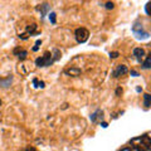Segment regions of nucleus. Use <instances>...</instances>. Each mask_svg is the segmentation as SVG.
<instances>
[{
	"label": "nucleus",
	"mask_w": 151,
	"mask_h": 151,
	"mask_svg": "<svg viewBox=\"0 0 151 151\" xmlns=\"http://www.w3.org/2000/svg\"><path fill=\"white\" fill-rule=\"evenodd\" d=\"M131 145L135 146L139 151H149L151 149V140L147 134L131 140Z\"/></svg>",
	"instance_id": "1"
},
{
	"label": "nucleus",
	"mask_w": 151,
	"mask_h": 151,
	"mask_svg": "<svg viewBox=\"0 0 151 151\" xmlns=\"http://www.w3.org/2000/svg\"><path fill=\"white\" fill-rule=\"evenodd\" d=\"M54 62L53 59H52V53L50 52H45L44 55L39 57V58L35 59V65L37 67H49L52 65Z\"/></svg>",
	"instance_id": "2"
},
{
	"label": "nucleus",
	"mask_w": 151,
	"mask_h": 151,
	"mask_svg": "<svg viewBox=\"0 0 151 151\" xmlns=\"http://www.w3.org/2000/svg\"><path fill=\"white\" fill-rule=\"evenodd\" d=\"M74 37H76V40L78 43H84V42L88 40L89 38V32L86 29V28H77L74 32Z\"/></svg>",
	"instance_id": "3"
},
{
	"label": "nucleus",
	"mask_w": 151,
	"mask_h": 151,
	"mask_svg": "<svg viewBox=\"0 0 151 151\" xmlns=\"http://www.w3.org/2000/svg\"><path fill=\"white\" fill-rule=\"evenodd\" d=\"M132 30H134L135 35L139 39H140V38H141V39L149 38V33L144 30V27H142V25H140V24H135V25H134V28H132Z\"/></svg>",
	"instance_id": "4"
},
{
	"label": "nucleus",
	"mask_w": 151,
	"mask_h": 151,
	"mask_svg": "<svg viewBox=\"0 0 151 151\" xmlns=\"http://www.w3.org/2000/svg\"><path fill=\"white\" fill-rule=\"evenodd\" d=\"M127 73H129V68H127L125 64H119L115 68V70H113L112 74H113V77L115 78H120V77H122V76H125Z\"/></svg>",
	"instance_id": "5"
},
{
	"label": "nucleus",
	"mask_w": 151,
	"mask_h": 151,
	"mask_svg": "<svg viewBox=\"0 0 151 151\" xmlns=\"http://www.w3.org/2000/svg\"><path fill=\"white\" fill-rule=\"evenodd\" d=\"M64 74L70 76V77H76V76H79L81 74V68L76 67V65H68L67 68L64 69Z\"/></svg>",
	"instance_id": "6"
},
{
	"label": "nucleus",
	"mask_w": 151,
	"mask_h": 151,
	"mask_svg": "<svg viewBox=\"0 0 151 151\" xmlns=\"http://www.w3.org/2000/svg\"><path fill=\"white\" fill-rule=\"evenodd\" d=\"M102 120H103V111L102 110L94 111L91 115V121L93 122V124H101Z\"/></svg>",
	"instance_id": "7"
},
{
	"label": "nucleus",
	"mask_w": 151,
	"mask_h": 151,
	"mask_svg": "<svg viewBox=\"0 0 151 151\" xmlns=\"http://www.w3.org/2000/svg\"><path fill=\"white\" fill-rule=\"evenodd\" d=\"M13 54L17 55L20 60H24V59H27V57H28V52H27L25 49L20 48V47H17V48H14Z\"/></svg>",
	"instance_id": "8"
},
{
	"label": "nucleus",
	"mask_w": 151,
	"mask_h": 151,
	"mask_svg": "<svg viewBox=\"0 0 151 151\" xmlns=\"http://www.w3.org/2000/svg\"><path fill=\"white\" fill-rule=\"evenodd\" d=\"M23 33H25V34H28L29 37H32L33 34H37V33H38V25L35 24L34 22H33L32 24H28L25 27V32H23Z\"/></svg>",
	"instance_id": "9"
},
{
	"label": "nucleus",
	"mask_w": 151,
	"mask_h": 151,
	"mask_svg": "<svg viewBox=\"0 0 151 151\" xmlns=\"http://www.w3.org/2000/svg\"><path fill=\"white\" fill-rule=\"evenodd\" d=\"M134 55H135V58L139 60V62H141V60L144 59V57H145V49L144 48H135L134 49Z\"/></svg>",
	"instance_id": "10"
},
{
	"label": "nucleus",
	"mask_w": 151,
	"mask_h": 151,
	"mask_svg": "<svg viewBox=\"0 0 151 151\" xmlns=\"http://www.w3.org/2000/svg\"><path fill=\"white\" fill-rule=\"evenodd\" d=\"M49 9H50L49 4H42V5H38V6H37V10L40 12L42 18L45 17V14H47V12H49Z\"/></svg>",
	"instance_id": "11"
},
{
	"label": "nucleus",
	"mask_w": 151,
	"mask_h": 151,
	"mask_svg": "<svg viewBox=\"0 0 151 151\" xmlns=\"http://www.w3.org/2000/svg\"><path fill=\"white\" fill-rule=\"evenodd\" d=\"M33 86H34L35 88H44L45 83L43 81H39L38 78H34V79H33Z\"/></svg>",
	"instance_id": "12"
},
{
	"label": "nucleus",
	"mask_w": 151,
	"mask_h": 151,
	"mask_svg": "<svg viewBox=\"0 0 151 151\" xmlns=\"http://www.w3.org/2000/svg\"><path fill=\"white\" fill-rule=\"evenodd\" d=\"M52 59H53V62H57V60L60 59V52L59 49H53V52H52Z\"/></svg>",
	"instance_id": "13"
},
{
	"label": "nucleus",
	"mask_w": 151,
	"mask_h": 151,
	"mask_svg": "<svg viewBox=\"0 0 151 151\" xmlns=\"http://www.w3.org/2000/svg\"><path fill=\"white\" fill-rule=\"evenodd\" d=\"M150 67H151V54H149L147 57H146L145 62L142 63V68H145V69H149Z\"/></svg>",
	"instance_id": "14"
},
{
	"label": "nucleus",
	"mask_w": 151,
	"mask_h": 151,
	"mask_svg": "<svg viewBox=\"0 0 151 151\" xmlns=\"http://www.w3.org/2000/svg\"><path fill=\"white\" fill-rule=\"evenodd\" d=\"M10 83H12V77H8L6 79H0V86H3V87H9L10 86Z\"/></svg>",
	"instance_id": "15"
},
{
	"label": "nucleus",
	"mask_w": 151,
	"mask_h": 151,
	"mask_svg": "<svg viewBox=\"0 0 151 151\" xmlns=\"http://www.w3.org/2000/svg\"><path fill=\"white\" fill-rule=\"evenodd\" d=\"M150 100H151V96L149 93H145L144 94V105H145L146 108L150 107Z\"/></svg>",
	"instance_id": "16"
},
{
	"label": "nucleus",
	"mask_w": 151,
	"mask_h": 151,
	"mask_svg": "<svg viewBox=\"0 0 151 151\" xmlns=\"http://www.w3.org/2000/svg\"><path fill=\"white\" fill-rule=\"evenodd\" d=\"M121 151H139V150L136 149L135 146H132V145H131V146H127V147H124Z\"/></svg>",
	"instance_id": "17"
},
{
	"label": "nucleus",
	"mask_w": 151,
	"mask_h": 151,
	"mask_svg": "<svg viewBox=\"0 0 151 151\" xmlns=\"http://www.w3.org/2000/svg\"><path fill=\"white\" fill-rule=\"evenodd\" d=\"M42 44V40H37L35 42V45L33 47V52H37L38 49H39V45Z\"/></svg>",
	"instance_id": "18"
},
{
	"label": "nucleus",
	"mask_w": 151,
	"mask_h": 151,
	"mask_svg": "<svg viewBox=\"0 0 151 151\" xmlns=\"http://www.w3.org/2000/svg\"><path fill=\"white\" fill-rule=\"evenodd\" d=\"M49 19H50V22L53 23V24H55V13H50L49 14Z\"/></svg>",
	"instance_id": "19"
},
{
	"label": "nucleus",
	"mask_w": 151,
	"mask_h": 151,
	"mask_svg": "<svg viewBox=\"0 0 151 151\" xmlns=\"http://www.w3.org/2000/svg\"><path fill=\"white\" fill-rule=\"evenodd\" d=\"M110 57H111L112 59L117 58V57H119V52H112V53H110Z\"/></svg>",
	"instance_id": "20"
},
{
	"label": "nucleus",
	"mask_w": 151,
	"mask_h": 151,
	"mask_svg": "<svg viewBox=\"0 0 151 151\" xmlns=\"http://www.w3.org/2000/svg\"><path fill=\"white\" fill-rule=\"evenodd\" d=\"M24 151H37V150H35V147H33V146H27Z\"/></svg>",
	"instance_id": "21"
},
{
	"label": "nucleus",
	"mask_w": 151,
	"mask_h": 151,
	"mask_svg": "<svg viewBox=\"0 0 151 151\" xmlns=\"http://www.w3.org/2000/svg\"><path fill=\"white\" fill-rule=\"evenodd\" d=\"M106 8L107 9H113V3H111V1L106 3Z\"/></svg>",
	"instance_id": "22"
},
{
	"label": "nucleus",
	"mask_w": 151,
	"mask_h": 151,
	"mask_svg": "<svg viewBox=\"0 0 151 151\" xmlns=\"http://www.w3.org/2000/svg\"><path fill=\"white\" fill-rule=\"evenodd\" d=\"M121 93H122V88H121V87H119V88L116 89V96H120Z\"/></svg>",
	"instance_id": "23"
},
{
	"label": "nucleus",
	"mask_w": 151,
	"mask_h": 151,
	"mask_svg": "<svg viewBox=\"0 0 151 151\" xmlns=\"http://www.w3.org/2000/svg\"><path fill=\"white\" fill-rule=\"evenodd\" d=\"M131 74H132V76H135V77H137V76H139V73H137V72H135V70H131Z\"/></svg>",
	"instance_id": "24"
},
{
	"label": "nucleus",
	"mask_w": 151,
	"mask_h": 151,
	"mask_svg": "<svg viewBox=\"0 0 151 151\" xmlns=\"http://www.w3.org/2000/svg\"><path fill=\"white\" fill-rule=\"evenodd\" d=\"M101 126H102V127H107V124H106V122H103V121H102V122H101Z\"/></svg>",
	"instance_id": "25"
}]
</instances>
